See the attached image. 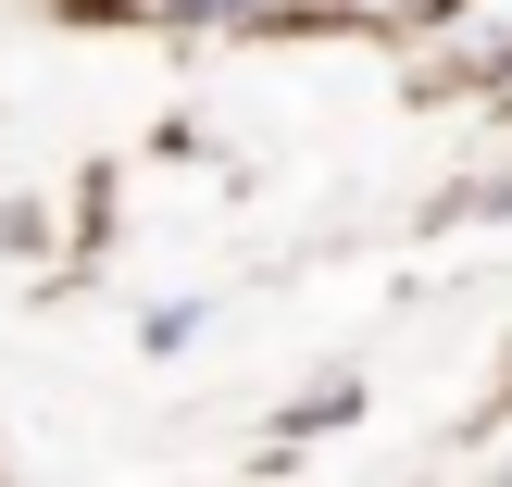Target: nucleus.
<instances>
[{"mask_svg":"<svg viewBox=\"0 0 512 487\" xmlns=\"http://www.w3.org/2000/svg\"><path fill=\"white\" fill-rule=\"evenodd\" d=\"M175 13H250V0H175Z\"/></svg>","mask_w":512,"mask_h":487,"instance_id":"f257e3e1","label":"nucleus"}]
</instances>
